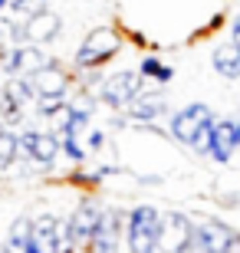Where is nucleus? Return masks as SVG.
<instances>
[{"label": "nucleus", "instance_id": "1", "mask_svg": "<svg viewBox=\"0 0 240 253\" xmlns=\"http://www.w3.org/2000/svg\"><path fill=\"white\" fill-rule=\"evenodd\" d=\"M122 46H125V40H122V30H119V27H109V23L93 27V30L83 37L79 49L73 53V73L102 69V66L109 63L115 53H122Z\"/></svg>", "mask_w": 240, "mask_h": 253}, {"label": "nucleus", "instance_id": "2", "mask_svg": "<svg viewBox=\"0 0 240 253\" xmlns=\"http://www.w3.org/2000/svg\"><path fill=\"white\" fill-rule=\"evenodd\" d=\"M158 224L161 211L155 204H135L125 211V250L129 253H158Z\"/></svg>", "mask_w": 240, "mask_h": 253}, {"label": "nucleus", "instance_id": "3", "mask_svg": "<svg viewBox=\"0 0 240 253\" xmlns=\"http://www.w3.org/2000/svg\"><path fill=\"white\" fill-rule=\"evenodd\" d=\"M145 89V79L139 76V69H119V73H105V79L96 89L99 105L112 109V112H125V105Z\"/></svg>", "mask_w": 240, "mask_h": 253}, {"label": "nucleus", "instance_id": "4", "mask_svg": "<svg viewBox=\"0 0 240 253\" xmlns=\"http://www.w3.org/2000/svg\"><path fill=\"white\" fill-rule=\"evenodd\" d=\"M99 217H102V204L96 201L93 194L79 197V204L73 207V214L63 217L66 224V244L76 247L79 253H86V247H89V240H93L96 227H99Z\"/></svg>", "mask_w": 240, "mask_h": 253}, {"label": "nucleus", "instance_id": "5", "mask_svg": "<svg viewBox=\"0 0 240 253\" xmlns=\"http://www.w3.org/2000/svg\"><path fill=\"white\" fill-rule=\"evenodd\" d=\"M214 119H217V115H214V109L207 102H191V105H185V109L171 112L165 131H168V138H171V141H178V145L191 148V141L197 138V131L207 128Z\"/></svg>", "mask_w": 240, "mask_h": 253}, {"label": "nucleus", "instance_id": "6", "mask_svg": "<svg viewBox=\"0 0 240 253\" xmlns=\"http://www.w3.org/2000/svg\"><path fill=\"white\" fill-rule=\"evenodd\" d=\"M17 138H20V161H27V165L49 168V165H56V161L63 158V151H59V135H56V131L23 128V131H17Z\"/></svg>", "mask_w": 240, "mask_h": 253}, {"label": "nucleus", "instance_id": "7", "mask_svg": "<svg viewBox=\"0 0 240 253\" xmlns=\"http://www.w3.org/2000/svg\"><path fill=\"white\" fill-rule=\"evenodd\" d=\"M56 56H49L43 46H33V43H23V46H7L3 59H0V76H33L40 73L43 66H49Z\"/></svg>", "mask_w": 240, "mask_h": 253}, {"label": "nucleus", "instance_id": "8", "mask_svg": "<svg viewBox=\"0 0 240 253\" xmlns=\"http://www.w3.org/2000/svg\"><path fill=\"white\" fill-rule=\"evenodd\" d=\"M30 247L37 253H63V247H69L63 217L49 214V211L30 217Z\"/></svg>", "mask_w": 240, "mask_h": 253}, {"label": "nucleus", "instance_id": "9", "mask_svg": "<svg viewBox=\"0 0 240 253\" xmlns=\"http://www.w3.org/2000/svg\"><path fill=\"white\" fill-rule=\"evenodd\" d=\"M191 220L207 253H231L240 247V230H234L231 224H224L217 217H201V214H191Z\"/></svg>", "mask_w": 240, "mask_h": 253}, {"label": "nucleus", "instance_id": "10", "mask_svg": "<svg viewBox=\"0 0 240 253\" xmlns=\"http://www.w3.org/2000/svg\"><path fill=\"white\" fill-rule=\"evenodd\" d=\"M122 237H125V211L122 207H102L99 227H96L86 253H119Z\"/></svg>", "mask_w": 240, "mask_h": 253}, {"label": "nucleus", "instance_id": "11", "mask_svg": "<svg viewBox=\"0 0 240 253\" xmlns=\"http://www.w3.org/2000/svg\"><path fill=\"white\" fill-rule=\"evenodd\" d=\"M171 112V105H168V95L161 89H142L129 105H125V122L129 125H155L158 119H165Z\"/></svg>", "mask_w": 240, "mask_h": 253}, {"label": "nucleus", "instance_id": "12", "mask_svg": "<svg viewBox=\"0 0 240 253\" xmlns=\"http://www.w3.org/2000/svg\"><path fill=\"white\" fill-rule=\"evenodd\" d=\"M240 148L237 141V115H224V119H214L211 125V141H207V155L214 165H231L234 151Z\"/></svg>", "mask_w": 240, "mask_h": 253}, {"label": "nucleus", "instance_id": "13", "mask_svg": "<svg viewBox=\"0 0 240 253\" xmlns=\"http://www.w3.org/2000/svg\"><path fill=\"white\" fill-rule=\"evenodd\" d=\"M33 95H69L76 89V76L66 69L59 59H53L49 66H43L40 73L27 76Z\"/></svg>", "mask_w": 240, "mask_h": 253}, {"label": "nucleus", "instance_id": "14", "mask_svg": "<svg viewBox=\"0 0 240 253\" xmlns=\"http://www.w3.org/2000/svg\"><path fill=\"white\" fill-rule=\"evenodd\" d=\"M188 237H191V214H181V211H161L158 250L161 253H178Z\"/></svg>", "mask_w": 240, "mask_h": 253}, {"label": "nucleus", "instance_id": "15", "mask_svg": "<svg viewBox=\"0 0 240 253\" xmlns=\"http://www.w3.org/2000/svg\"><path fill=\"white\" fill-rule=\"evenodd\" d=\"M23 27H27V43H33V46H47V43H53V40L63 33V17L53 13V10H43V13L27 17Z\"/></svg>", "mask_w": 240, "mask_h": 253}, {"label": "nucleus", "instance_id": "16", "mask_svg": "<svg viewBox=\"0 0 240 253\" xmlns=\"http://www.w3.org/2000/svg\"><path fill=\"white\" fill-rule=\"evenodd\" d=\"M211 69L227 83H237L240 79V46L234 43H217L211 49Z\"/></svg>", "mask_w": 240, "mask_h": 253}, {"label": "nucleus", "instance_id": "17", "mask_svg": "<svg viewBox=\"0 0 240 253\" xmlns=\"http://www.w3.org/2000/svg\"><path fill=\"white\" fill-rule=\"evenodd\" d=\"M30 250V217L20 214L7 227V234L0 237V253H27Z\"/></svg>", "mask_w": 240, "mask_h": 253}, {"label": "nucleus", "instance_id": "18", "mask_svg": "<svg viewBox=\"0 0 240 253\" xmlns=\"http://www.w3.org/2000/svg\"><path fill=\"white\" fill-rule=\"evenodd\" d=\"M0 95L7 99L13 109H20V112H27V109H33V89H30V83L23 79V76H7L3 79V85H0Z\"/></svg>", "mask_w": 240, "mask_h": 253}, {"label": "nucleus", "instance_id": "19", "mask_svg": "<svg viewBox=\"0 0 240 253\" xmlns=\"http://www.w3.org/2000/svg\"><path fill=\"white\" fill-rule=\"evenodd\" d=\"M139 76L142 79H151V83H158V85H168L175 79V66H168L165 59H158V56H145L139 63Z\"/></svg>", "mask_w": 240, "mask_h": 253}, {"label": "nucleus", "instance_id": "20", "mask_svg": "<svg viewBox=\"0 0 240 253\" xmlns=\"http://www.w3.org/2000/svg\"><path fill=\"white\" fill-rule=\"evenodd\" d=\"M20 161V138L13 128H0V171L13 168Z\"/></svg>", "mask_w": 240, "mask_h": 253}, {"label": "nucleus", "instance_id": "21", "mask_svg": "<svg viewBox=\"0 0 240 253\" xmlns=\"http://www.w3.org/2000/svg\"><path fill=\"white\" fill-rule=\"evenodd\" d=\"M59 151H63V158H69L73 165H86V161H89L86 141H79V138H66V135H59Z\"/></svg>", "mask_w": 240, "mask_h": 253}, {"label": "nucleus", "instance_id": "22", "mask_svg": "<svg viewBox=\"0 0 240 253\" xmlns=\"http://www.w3.org/2000/svg\"><path fill=\"white\" fill-rule=\"evenodd\" d=\"M63 105H66V95H37V99H33V112H37L40 119H49V115H56Z\"/></svg>", "mask_w": 240, "mask_h": 253}, {"label": "nucleus", "instance_id": "23", "mask_svg": "<svg viewBox=\"0 0 240 253\" xmlns=\"http://www.w3.org/2000/svg\"><path fill=\"white\" fill-rule=\"evenodd\" d=\"M49 10V0H10V13H17V17H33V13H43Z\"/></svg>", "mask_w": 240, "mask_h": 253}, {"label": "nucleus", "instance_id": "24", "mask_svg": "<svg viewBox=\"0 0 240 253\" xmlns=\"http://www.w3.org/2000/svg\"><path fill=\"white\" fill-rule=\"evenodd\" d=\"M105 145H109V131L105 128H89V135H86V151H89V155H99Z\"/></svg>", "mask_w": 240, "mask_h": 253}, {"label": "nucleus", "instance_id": "25", "mask_svg": "<svg viewBox=\"0 0 240 253\" xmlns=\"http://www.w3.org/2000/svg\"><path fill=\"white\" fill-rule=\"evenodd\" d=\"M178 253H207V250H204V244H201V237H197V230H194V220H191V237L181 244V250H178Z\"/></svg>", "mask_w": 240, "mask_h": 253}, {"label": "nucleus", "instance_id": "26", "mask_svg": "<svg viewBox=\"0 0 240 253\" xmlns=\"http://www.w3.org/2000/svg\"><path fill=\"white\" fill-rule=\"evenodd\" d=\"M231 43L240 46V10L234 13V20H231Z\"/></svg>", "mask_w": 240, "mask_h": 253}, {"label": "nucleus", "instance_id": "27", "mask_svg": "<svg viewBox=\"0 0 240 253\" xmlns=\"http://www.w3.org/2000/svg\"><path fill=\"white\" fill-rule=\"evenodd\" d=\"M7 10H10V0H0V17H3Z\"/></svg>", "mask_w": 240, "mask_h": 253}, {"label": "nucleus", "instance_id": "28", "mask_svg": "<svg viewBox=\"0 0 240 253\" xmlns=\"http://www.w3.org/2000/svg\"><path fill=\"white\" fill-rule=\"evenodd\" d=\"M63 253H79V250H76V247H63Z\"/></svg>", "mask_w": 240, "mask_h": 253}, {"label": "nucleus", "instance_id": "29", "mask_svg": "<svg viewBox=\"0 0 240 253\" xmlns=\"http://www.w3.org/2000/svg\"><path fill=\"white\" fill-rule=\"evenodd\" d=\"M27 253H37V250H33V247H30V250H27Z\"/></svg>", "mask_w": 240, "mask_h": 253}, {"label": "nucleus", "instance_id": "30", "mask_svg": "<svg viewBox=\"0 0 240 253\" xmlns=\"http://www.w3.org/2000/svg\"><path fill=\"white\" fill-rule=\"evenodd\" d=\"M158 253H161V250H158Z\"/></svg>", "mask_w": 240, "mask_h": 253}]
</instances>
